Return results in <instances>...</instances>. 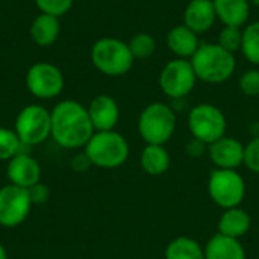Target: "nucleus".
<instances>
[{"label":"nucleus","instance_id":"3","mask_svg":"<svg viewBox=\"0 0 259 259\" xmlns=\"http://www.w3.org/2000/svg\"><path fill=\"white\" fill-rule=\"evenodd\" d=\"M83 152L94 167L112 170L121 167L127 161L131 150L126 138L114 129L94 132L83 147Z\"/></svg>","mask_w":259,"mask_h":259},{"label":"nucleus","instance_id":"11","mask_svg":"<svg viewBox=\"0 0 259 259\" xmlns=\"http://www.w3.org/2000/svg\"><path fill=\"white\" fill-rule=\"evenodd\" d=\"M33 202L29 190L12 184L0 188V226L17 228L26 222Z\"/></svg>","mask_w":259,"mask_h":259},{"label":"nucleus","instance_id":"23","mask_svg":"<svg viewBox=\"0 0 259 259\" xmlns=\"http://www.w3.org/2000/svg\"><path fill=\"white\" fill-rule=\"evenodd\" d=\"M243 56L253 65H259V21L249 23L243 29Z\"/></svg>","mask_w":259,"mask_h":259},{"label":"nucleus","instance_id":"30","mask_svg":"<svg viewBox=\"0 0 259 259\" xmlns=\"http://www.w3.org/2000/svg\"><path fill=\"white\" fill-rule=\"evenodd\" d=\"M29 194H30V199L33 202V205H42L49 200V188L44 185V184H36L33 185L32 188H29Z\"/></svg>","mask_w":259,"mask_h":259},{"label":"nucleus","instance_id":"32","mask_svg":"<svg viewBox=\"0 0 259 259\" xmlns=\"http://www.w3.org/2000/svg\"><path fill=\"white\" fill-rule=\"evenodd\" d=\"M185 152L187 155H190L191 158H200L205 153H208V144H205L200 140L193 138L191 141H188V144L185 146Z\"/></svg>","mask_w":259,"mask_h":259},{"label":"nucleus","instance_id":"6","mask_svg":"<svg viewBox=\"0 0 259 259\" xmlns=\"http://www.w3.org/2000/svg\"><path fill=\"white\" fill-rule=\"evenodd\" d=\"M208 194L223 211L237 208L246 197V181L237 170L214 168L208 178Z\"/></svg>","mask_w":259,"mask_h":259},{"label":"nucleus","instance_id":"5","mask_svg":"<svg viewBox=\"0 0 259 259\" xmlns=\"http://www.w3.org/2000/svg\"><path fill=\"white\" fill-rule=\"evenodd\" d=\"M91 62L102 74L118 77L131 71L135 58L132 56L127 42L118 38L105 36L93 44Z\"/></svg>","mask_w":259,"mask_h":259},{"label":"nucleus","instance_id":"27","mask_svg":"<svg viewBox=\"0 0 259 259\" xmlns=\"http://www.w3.org/2000/svg\"><path fill=\"white\" fill-rule=\"evenodd\" d=\"M33 2L42 14L55 15L59 18L65 15L74 3V0H33Z\"/></svg>","mask_w":259,"mask_h":259},{"label":"nucleus","instance_id":"22","mask_svg":"<svg viewBox=\"0 0 259 259\" xmlns=\"http://www.w3.org/2000/svg\"><path fill=\"white\" fill-rule=\"evenodd\" d=\"M165 259H205L203 246L190 237H176L165 247Z\"/></svg>","mask_w":259,"mask_h":259},{"label":"nucleus","instance_id":"13","mask_svg":"<svg viewBox=\"0 0 259 259\" xmlns=\"http://www.w3.org/2000/svg\"><path fill=\"white\" fill-rule=\"evenodd\" d=\"M208 155L215 168L237 170L244 161V144L232 137H223L208 146Z\"/></svg>","mask_w":259,"mask_h":259},{"label":"nucleus","instance_id":"7","mask_svg":"<svg viewBox=\"0 0 259 259\" xmlns=\"http://www.w3.org/2000/svg\"><path fill=\"white\" fill-rule=\"evenodd\" d=\"M14 131L24 146H38L52 135V115L42 105L24 106L15 118Z\"/></svg>","mask_w":259,"mask_h":259},{"label":"nucleus","instance_id":"18","mask_svg":"<svg viewBox=\"0 0 259 259\" xmlns=\"http://www.w3.org/2000/svg\"><path fill=\"white\" fill-rule=\"evenodd\" d=\"M250 226H252V219L249 212L237 206V208L223 211V214L219 219L217 229H219V234L222 235L240 240L250 231Z\"/></svg>","mask_w":259,"mask_h":259},{"label":"nucleus","instance_id":"26","mask_svg":"<svg viewBox=\"0 0 259 259\" xmlns=\"http://www.w3.org/2000/svg\"><path fill=\"white\" fill-rule=\"evenodd\" d=\"M217 44L222 46L225 50L231 53L241 52V44H243V29L237 26H223V29L219 33Z\"/></svg>","mask_w":259,"mask_h":259},{"label":"nucleus","instance_id":"15","mask_svg":"<svg viewBox=\"0 0 259 259\" xmlns=\"http://www.w3.org/2000/svg\"><path fill=\"white\" fill-rule=\"evenodd\" d=\"M217 20L212 0H190L184 11V24L197 35L208 32Z\"/></svg>","mask_w":259,"mask_h":259},{"label":"nucleus","instance_id":"25","mask_svg":"<svg viewBox=\"0 0 259 259\" xmlns=\"http://www.w3.org/2000/svg\"><path fill=\"white\" fill-rule=\"evenodd\" d=\"M131 53L135 59H147L156 52V41L155 38L147 32H138L135 33L129 42H127Z\"/></svg>","mask_w":259,"mask_h":259},{"label":"nucleus","instance_id":"9","mask_svg":"<svg viewBox=\"0 0 259 259\" xmlns=\"http://www.w3.org/2000/svg\"><path fill=\"white\" fill-rule=\"evenodd\" d=\"M197 76L194 73V68L191 65L190 59H171L164 65V68L159 73V88L161 91L173 99L179 100L187 97L197 83Z\"/></svg>","mask_w":259,"mask_h":259},{"label":"nucleus","instance_id":"28","mask_svg":"<svg viewBox=\"0 0 259 259\" xmlns=\"http://www.w3.org/2000/svg\"><path fill=\"white\" fill-rule=\"evenodd\" d=\"M240 91L247 97L259 96V68H250L244 71L238 80Z\"/></svg>","mask_w":259,"mask_h":259},{"label":"nucleus","instance_id":"19","mask_svg":"<svg viewBox=\"0 0 259 259\" xmlns=\"http://www.w3.org/2000/svg\"><path fill=\"white\" fill-rule=\"evenodd\" d=\"M32 41L39 47H49L55 44L61 33V23L59 17L49 15V14H39L33 18L30 29H29Z\"/></svg>","mask_w":259,"mask_h":259},{"label":"nucleus","instance_id":"12","mask_svg":"<svg viewBox=\"0 0 259 259\" xmlns=\"http://www.w3.org/2000/svg\"><path fill=\"white\" fill-rule=\"evenodd\" d=\"M6 176L9 184L29 190L41 182V165L36 158L23 150L8 161Z\"/></svg>","mask_w":259,"mask_h":259},{"label":"nucleus","instance_id":"21","mask_svg":"<svg viewBox=\"0 0 259 259\" xmlns=\"http://www.w3.org/2000/svg\"><path fill=\"white\" fill-rule=\"evenodd\" d=\"M140 164L144 173H147L149 176H162L168 171L171 158L164 146L146 144V147L141 152Z\"/></svg>","mask_w":259,"mask_h":259},{"label":"nucleus","instance_id":"4","mask_svg":"<svg viewBox=\"0 0 259 259\" xmlns=\"http://www.w3.org/2000/svg\"><path fill=\"white\" fill-rule=\"evenodd\" d=\"M176 112L162 102L147 105L138 117V134L146 144L165 146L176 132Z\"/></svg>","mask_w":259,"mask_h":259},{"label":"nucleus","instance_id":"24","mask_svg":"<svg viewBox=\"0 0 259 259\" xmlns=\"http://www.w3.org/2000/svg\"><path fill=\"white\" fill-rule=\"evenodd\" d=\"M24 146L14 129L0 126V161H9L20 152H23Z\"/></svg>","mask_w":259,"mask_h":259},{"label":"nucleus","instance_id":"2","mask_svg":"<svg viewBox=\"0 0 259 259\" xmlns=\"http://www.w3.org/2000/svg\"><path fill=\"white\" fill-rule=\"evenodd\" d=\"M190 61L197 79L212 85L229 80L237 68L235 55L225 50L217 42L200 44Z\"/></svg>","mask_w":259,"mask_h":259},{"label":"nucleus","instance_id":"8","mask_svg":"<svg viewBox=\"0 0 259 259\" xmlns=\"http://www.w3.org/2000/svg\"><path fill=\"white\" fill-rule=\"evenodd\" d=\"M188 127L193 138L212 144L223 138L228 129V120L223 111L211 103H199L188 114Z\"/></svg>","mask_w":259,"mask_h":259},{"label":"nucleus","instance_id":"17","mask_svg":"<svg viewBox=\"0 0 259 259\" xmlns=\"http://www.w3.org/2000/svg\"><path fill=\"white\" fill-rule=\"evenodd\" d=\"M205 259H247L240 240L222 234H215L203 246Z\"/></svg>","mask_w":259,"mask_h":259},{"label":"nucleus","instance_id":"14","mask_svg":"<svg viewBox=\"0 0 259 259\" xmlns=\"http://www.w3.org/2000/svg\"><path fill=\"white\" fill-rule=\"evenodd\" d=\"M90 120L96 132L114 131L120 120V108L114 97L108 94L96 96L88 105Z\"/></svg>","mask_w":259,"mask_h":259},{"label":"nucleus","instance_id":"33","mask_svg":"<svg viewBox=\"0 0 259 259\" xmlns=\"http://www.w3.org/2000/svg\"><path fill=\"white\" fill-rule=\"evenodd\" d=\"M0 259H9L8 258V252H6V249L3 247L2 243H0Z\"/></svg>","mask_w":259,"mask_h":259},{"label":"nucleus","instance_id":"31","mask_svg":"<svg viewBox=\"0 0 259 259\" xmlns=\"http://www.w3.org/2000/svg\"><path fill=\"white\" fill-rule=\"evenodd\" d=\"M70 167H71L74 171H77V173H83V171H87L90 167H93V164H91V161H90V158L87 156L85 152H79V153H76V155L71 158Z\"/></svg>","mask_w":259,"mask_h":259},{"label":"nucleus","instance_id":"16","mask_svg":"<svg viewBox=\"0 0 259 259\" xmlns=\"http://www.w3.org/2000/svg\"><path fill=\"white\" fill-rule=\"evenodd\" d=\"M167 47L176 58L191 59L200 47L199 35L187 27L184 23L178 24L171 27L167 33Z\"/></svg>","mask_w":259,"mask_h":259},{"label":"nucleus","instance_id":"1","mask_svg":"<svg viewBox=\"0 0 259 259\" xmlns=\"http://www.w3.org/2000/svg\"><path fill=\"white\" fill-rule=\"evenodd\" d=\"M52 138L68 150L83 149L96 132L90 120L88 109L77 100H61L50 111Z\"/></svg>","mask_w":259,"mask_h":259},{"label":"nucleus","instance_id":"10","mask_svg":"<svg viewBox=\"0 0 259 259\" xmlns=\"http://www.w3.org/2000/svg\"><path fill=\"white\" fill-rule=\"evenodd\" d=\"M65 85L64 74L59 67L50 62H36L26 73V87L29 93L41 100L58 97Z\"/></svg>","mask_w":259,"mask_h":259},{"label":"nucleus","instance_id":"20","mask_svg":"<svg viewBox=\"0 0 259 259\" xmlns=\"http://www.w3.org/2000/svg\"><path fill=\"white\" fill-rule=\"evenodd\" d=\"M217 20L225 26L243 27L250 17L249 0H212Z\"/></svg>","mask_w":259,"mask_h":259},{"label":"nucleus","instance_id":"29","mask_svg":"<svg viewBox=\"0 0 259 259\" xmlns=\"http://www.w3.org/2000/svg\"><path fill=\"white\" fill-rule=\"evenodd\" d=\"M243 165L247 167L252 173L259 175V135L252 138L246 146H244V161Z\"/></svg>","mask_w":259,"mask_h":259}]
</instances>
